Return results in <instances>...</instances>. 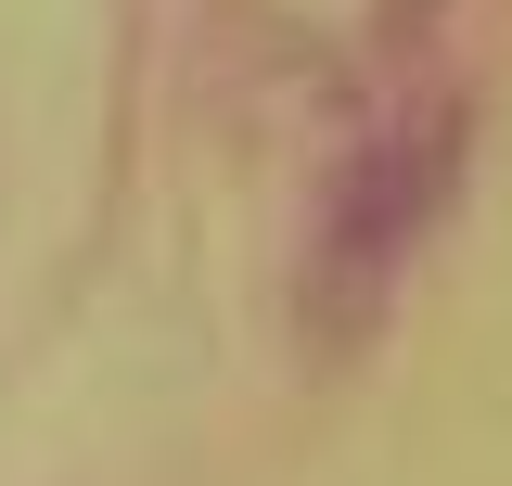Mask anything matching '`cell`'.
Here are the masks:
<instances>
[{
  "label": "cell",
  "instance_id": "cell-1",
  "mask_svg": "<svg viewBox=\"0 0 512 486\" xmlns=\"http://www.w3.org/2000/svg\"><path fill=\"white\" fill-rule=\"evenodd\" d=\"M448 180H461V103H410V116H384L346 154V180L320 205V256H308V333L320 346H359L384 320V295L423 256Z\"/></svg>",
  "mask_w": 512,
  "mask_h": 486
}]
</instances>
